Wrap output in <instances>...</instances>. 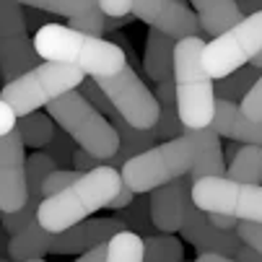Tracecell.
<instances>
[{
  "label": "cell",
  "mask_w": 262,
  "mask_h": 262,
  "mask_svg": "<svg viewBox=\"0 0 262 262\" xmlns=\"http://www.w3.org/2000/svg\"><path fill=\"white\" fill-rule=\"evenodd\" d=\"M239 151H242V143H234V140H231V143L226 145V151H223V156H226V159H231V161H234V159L239 156Z\"/></svg>",
  "instance_id": "44"
},
{
  "label": "cell",
  "mask_w": 262,
  "mask_h": 262,
  "mask_svg": "<svg viewBox=\"0 0 262 262\" xmlns=\"http://www.w3.org/2000/svg\"><path fill=\"white\" fill-rule=\"evenodd\" d=\"M190 3L195 6V13L200 18V26L205 34H213L221 36L223 31L234 29L244 16L239 13V6L236 0H190Z\"/></svg>",
  "instance_id": "19"
},
{
  "label": "cell",
  "mask_w": 262,
  "mask_h": 262,
  "mask_svg": "<svg viewBox=\"0 0 262 262\" xmlns=\"http://www.w3.org/2000/svg\"><path fill=\"white\" fill-rule=\"evenodd\" d=\"M16 130H18L26 148H31V151H45V145L55 135V120L50 115H45V112H34V115L18 117Z\"/></svg>",
  "instance_id": "20"
},
{
  "label": "cell",
  "mask_w": 262,
  "mask_h": 262,
  "mask_svg": "<svg viewBox=\"0 0 262 262\" xmlns=\"http://www.w3.org/2000/svg\"><path fill=\"white\" fill-rule=\"evenodd\" d=\"M0 83H3V73H0Z\"/></svg>",
  "instance_id": "50"
},
{
  "label": "cell",
  "mask_w": 262,
  "mask_h": 262,
  "mask_svg": "<svg viewBox=\"0 0 262 262\" xmlns=\"http://www.w3.org/2000/svg\"><path fill=\"white\" fill-rule=\"evenodd\" d=\"M210 130L218 138H231L242 145H262V122H252L244 117V112L234 101H215V117Z\"/></svg>",
  "instance_id": "15"
},
{
  "label": "cell",
  "mask_w": 262,
  "mask_h": 262,
  "mask_svg": "<svg viewBox=\"0 0 262 262\" xmlns=\"http://www.w3.org/2000/svg\"><path fill=\"white\" fill-rule=\"evenodd\" d=\"M122 171L112 166H99L89 174H83L76 184L57 192L55 198H47L36 213V223L50 231L62 234L73 226L83 223L91 213L109 208L122 190Z\"/></svg>",
  "instance_id": "3"
},
{
  "label": "cell",
  "mask_w": 262,
  "mask_h": 262,
  "mask_svg": "<svg viewBox=\"0 0 262 262\" xmlns=\"http://www.w3.org/2000/svg\"><path fill=\"white\" fill-rule=\"evenodd\" d=\"M236 6H239V13L247 18V16L262 11V0H236Z\"/></svg>",
  "instance_id": "40"
},
{
  "label": "cell",
  "mask_w": 262,
  "mask_h": 262,
  "mask_svg": "<svg viewBox=\"0 0 262 262\" xmlns=\"http://www.w3.org/2000/svg\"><path fill=\"white\" fill-rule=\"evenodd\" d=\"M127 231L120 218H94L83 221L62 234H50L39 223H31L21 234L11 236L8 254L13 262H29V259H42L45 254H78L91 252L101 244H109L117 234Z\"/></svg>",
  "instance_id": "5"
},
{
  "label": "cell",
  "mask_w": 262,
  "mask_h": 262,
  "mask_svg": "<svg viewBox=\"0 0 262 262\" xmlns=\"http://www.w3.org/2000/svg\"><path fill=\"white\" fill-rule=\"evenodd\" d=\"M182 236L184 242H190L200 254H221L236 259L239 249L244 247L242 236L236 231H221L208 221V213L195 208V203L187 208L184 223H182Z\"/></svg>",
  "instance_id": "14"
},
{
  "label": "cell",
  "mask_w": 262,
  "mask_h": 262,
  "mask_svg": "<svg viewBox=\"0 0 262 262\" xmlns=\"http://www.w3.org/2000/svg\"><path fill=\"white\" fill-rule=\"evenodd\" d=\"M96 86L109 96V101L115 104V109L120 112V117L138 127V130H154L159 117H161V104L156 99V94H151L145 89V83L138 78V73L125 65L117 76H104V78H94Z\"/></svg>",
  "instance_id": "10"
},
{
  "label": "cell",
  "mask_w": 262,
  "mask_h": 262,
  "mask_svg": "<svg viewBox=\"0 0 262 262\" xmlns=\"http://www.w3.org/2000/svg\"><path fill=\"white\" fill-rule=\"evenodd\" d=\"M192 203L203 213H218L262 223V184H244L226 177H205L192 184Z\"/></svg>",
  "instance_id": "9"
},
{
  "label": "cell",
  "mask_w": 262,
  "mask_h": 262,
  "mask_svg": "<svg viewBox=\"0 0 262 262\" xmlns=\"http://www.w3.org/2000/svg\"><path fill=\"white\" fill-rule=\"evenodd\" d=\"M236 234L242 236V242L254 249L257 254H262V223H252V221H242Z\"/></svg>",
  "instance_id": "35"
},
{
  "label": "cell",
  "mask_w": 262,
  "mask_h": 262,
  "mask_svg": "<svg viewBox=\"0 0 262 262\" xmlns=\"http://www.w3.org/2000/svg\"><path fill=\"white\" fill-rule=\"evenodd\" d=\"M6 229L3 226H0V252H8V244H11V239H6Z\"/></svg>",
  "instance_id": "46"
},
{
  "label": "cell",
  "mask_w": 262,
  "mask_h": 262,
  "mask_svg": "<svg viewBox=\"0 0 262 262\" xmlns=\"http://www.w3.org/2000/svg\"><path fill=\"white\" fill-rule=\"evenodd\" d=\"M26 36V18L18 0H0V39Z\"/></svg>",
  "instance_id": "28"
},
{
  "label": "cell",
  "mask_w": 262,
  "mask_h": 262,
  "mask_svg": "<svg viewBox=\"0 0 262 262\" xmlns=\"http://www.w3.org/2000/svg\"><path fill=\"white\" fill-rule=\"evenodd\" d=\"M34 47L45 62H65L91 78L117 76L127 65V55L120 45L81 34L62 24H45L34 34Z\"/></svg>",
  "instance_id": "2"
},
{
  "label": "cell",
  "mask_w": 262,
  "mask_h": 262,
  "mask_svg": "<svg viewBox=\"0 0 262 262\" xmlns=\"http://www.w3.org/2000/svg\"><path fill=\"white\" fill-rule=\"evenodd\" d=\"M135 0H99V8L104 11L106 18H125L130 16Z\"/></svg>",
  "instance_id": "36"
},
{
  "label": "cell",
  "mask_w": 262,
  "mask_h": 262,
  "mask_svg": "<svg viewBox=\"0 0 262 262\" xmlns=\"http://www.w3.org/2000/svg\"><path fill=\"white\" fill-rule=\"evenodd\" d=\"M133 16L177 42L190 39V36H203L198 13L184 0H135Z\"/></svg>",
  "instance_id": "12"
},
{
  "label": "cell",
  "mask_w": 262,
  "mask_h": 262,
  "mask_svg": "<svg viewBox=\"0 0 262 262\" xmlns=\"http://www.w3.org/2000/svg\"><path fill=\"white\" fill-rule=\"evenodd\" d=\"M0 262H11V259H6V257H0Z\"/></svg>",
  "instance_id": "48"
},
{
  "label": "cell",
  "mask_w": 262,
  "mask_h": 262,
  "mask_svg": "<svg viewBox=\"0 0 262 262\" xmlns=\"http://www.w3.org/2000/svg\"><path fill=\"white\" fill-rule=\"evenodd\" d=\"M18 130L0 138V213H18L29 203L26 154Z\"/></svg>",
  "instance_id": "11"
},
{
  "label": "cell",
  "mask_w": 262,
  "mask_h": 262,
  "mask_svg": "<svg viewBox=\"0 0 262 262\" xmlns=\"http://www.w3.org/2000/svg\"><path fill=\"white\" fill-rule=\"evenodd\" d=\"M226 179L262 184V145H242L239 156L226 169Z\"/></svg>",
  "instance_id": "22"
},
{
  "label": "cell",
  "mask_w": 262,
  "mask_h": 262,
  "mask_svg": "<svg viewBox=\"0 0 262 262\" xmlns=\"http://www.w3.org/2000/svg\"><path fill=\"white\" fill-rule=\"evenodd\" d=\"M76 262H106V244H101V247H96V249L81 254Z\"/></svg>",
  "instance_id": "41"
},
{
  "label": "cell",
  "mask_w": 262,
  "mask_h": 262,
  "mask_svg": "<svg viewBox=\"0 0 262 262\" xmlns=\"http://www.w3.org/2000/svg\"><path fill=\"white\" fill-rule=\"evenodd\" d=\"M18 3L29 6V8H42V11L62 13V16L73 18V16H81V13L91 11L94 6H99V0H18Z\"/></svg>",
  "instance_id": "27"
},
{
  "label": "cell",
  "mask_w": 262,
  "mask_h": 262,
  "mask_svg": "<svg viewBox=\"0 0 262 262\" xmlns=\"http://www.w3.org/2000/svg\"><path fill=\"white\" fill-rule=\"evenodd\" d=\"M262 52V11L242 18L234 29L223 31L205 45L203 68L213 81H221L249 65Z\"/></svg>",
  "instance_id": "8"
},
{
  "label": "cell",
  "mask_w": 262,
  "mask_h": 262,
  "mask_svg": "<svg viewBox=\"0 0 262 262\" xmlns=\"http://www.w3.org/2000/svg\"><path fill=\"white\" fill-rule=\"evenodd\" d=\"M242 112L244 117L252 122H262V78L257 81V86L249 91V96L242 101Z\"/></svg>",
  "instance_id": "34"
},
{
  "label": "cell",
  "mask_w": 262,
  "mask_h": 262,
  "mask_svg": "<svg viewBox=\"0 0 262 262\" xmlns=\"http://www.w3.org/2000/svg\"><path fill=\"white\" fill-rule=\"evenodd\" d=\"M203 36L182 39L174 50L177 112L184 130H210L215 117V83L203 68Z\"/></svg>",
  "instance_id": "4"
},
{
  "label": "cell",
  "mask_w": 262,
  "mask_h": 262,
  "mask_svg": "<svg viewBox=\"0 0 262 262\" xmlns=\"http://www.w3.org/2000/svg\"><path fill=\"white\" fill-rule=\"evenodd\" d=\"M262 78V70L252 68V65H244L242 70L231 73V76L215 81V99H223V101H244L249 96V91L257 86V81Z\"/></svg>",
  "instance_id": "21"
},
{
  "label": "cell",
  "mask_w": 262,
  "mask_h": 262,
  "mask_svg": "<svg viewBox=\"0 0 262 262\" xmlns=\"http://www.w3.org/2000/svg\"><path fill=\"white\" fill-rule=\"evenodd\" d=\"M145 262H184V247L169 234L145 239Z\"/></svg>",
  "instance_id": "26"
},
{
  "label": "cell",
  "mask_w": 262,
  "mask_h": 262,
  "mask_svg": "<svg viewBox=\"0 0 262 262\" xmlns=\"http://www.w3.org/2000/svg\"><path fill=\"white\" fill-rule=\"evenodd\" d=\"M47 115L65 130L78 148L96 159H109L120 151V135L115 125L106 122L99 109H94L81 91H70L47 106Z\"/></svg>",
  "instance_id": "7"
},
{
  "label": "cell",
  "mask_w": 262,
  "mask_h": 262,
  "mask_svg": "<svg viewBox=\"0 0 262 262\" xmlns=\"http://www.w3.org/2000/svg\"><path fill=\"white\" fill-rule=\"evenodd\" d=\"M68 26L76 29V31H81V34L99 36V39H101V31L106 29V16H104V11H101L99 6H94L91 11H86V13H81V16H73V18L68 21Z\"/></svg>",
  "instance_id": "30"
},
{
  "label": "cell",
  "mask_w": 262,
  "mask_h": 262,
  "mask_svg": "<svg viewBox=\"0 0 262 262\" xmlns=\"http://www.w3.org/2000/svg\"><path fill=\"white\" fill-rule=\"evenodd\" d=\"M182 177H192V182L205 177H226V159L213 130H184L182 138L151 148L148 154L127 161L122 169V182L135 195L154 192L156 187Z\"/></svg>",
  "instance_id": "1"
},
{
  "label": "cell",
  "mask_w": 262,
  "mask_h": 262,
  "mask_svg": "<svg viewBox=\"0 0 262 262\" xmlns=\"http://www.w3.org/2000/svg\"><path fill=\"white\" fill-rule=\"evenodd\" d=\"M249 65H252V68H257V70H262V52H259V55H257V57H254Z\"/></svg>",
  "instance_id": "47"
},
{
  "label": "cell",
  "mask_w": 262,
  "mask_h": 262,
  "mask_svg": "<svg viewBox=\"0 0 262 262\" xmlns=\"http://www.w3.org/2000/svg\"><path fill=\"white\" fill-rule=\"evenodd\" d=\"M133 200H135V192L130 190V187H127V184H122V190H120V195L115 198V203H112L109 208L120 213V210H125V208H130V205H133Z\"/></svg>",
  "instance_id": "39"
},
{
  "label": "cell",
  "mask_w": 262,
  "mask_h": 262,
  "mask_svg": "<svg viewBox=\"0 0 262 262\" xmlns=\"http://www.w3.org/2000/svg\"><path fill=\"white\" fill-rule=\"evenodd\" d=\"M195 262H236L231 257H221V254H200Z\"/></svg>",
  "instance_id": "43"
},
{
  "label": "cell",
  "mask_w": 262,
  "mask_h": 262,
  "mask_svg": "<svg viewBox=\"0 0 262 262\" xmlns=\"http://www.w3.org/2000/svg\"><path fill=\"white\" fill-rule=\"evenodd\" d=\"M236 262H262V254H257L254 249H249L247 244L239 249V254H236Z\"/></svg>",
  "instance_id": "42"
},
{
  "label": "cell",
  "mask_w": 262,
  "mask_h": 262,
  "mask_svg": "<svg viewBox=\"0 0 262 262\" xmlns=\"http://www.w3.org/2000/svg\"><path fill=\"white\" fill-rule=\"evenodd\" d=\"M174 50H177V39H171V36H166L156 29L148 31L143 68H145V76L156 86L174 78Z\"/></svg>",
  "instance_id": "18"
},
{
  "label": "cell",
  "mask_w": 262,
  "mask_h": 262,
  "mask_svg": "<svg viewBox=\"0 0 262 262\" xmlns=\"http://www.w3.org/2000/svg\"><path fill=\"white\" fill-rule=\"evenodd\" d=\"M36 60H39V52H36L29 36H6V39H0V73H3L6 83L34 70Z\"/></svg>",
  "instance_id": "17"
},
{
  "label": "cell",
  "mask_w": 262,
  "mask_h": 262,
  "mask_svg": "<svg viewBox=\"0 0 262 262\" xmlns=\"http://www.w3.org/2000/svg\"><path fill=\"white\" fill-rule=\"evenodd\" d=\"M192 177H182L177 182H169L164 187H156L154 192H148L151 200V221L159 234L174 236L182 231L184 213L192 205Z\"/></svg>",
  "instance_id": "13"
},
{
  "label": "cell",
  "mask_w": 262,
  "mask_h": 262,
  "mask_svg": "<svg viewBox=\"0 0 262 262\" xmlns=\"http://www.w3.org/2000/svg\"><path fill=\"white\" fill-rule=\"evenodd\" d=\"M117 218L125 223L127 231L133 229V234H138V236H145V239L156 236L154 234L156 226H154V221H151V200H148V198H140L138 195L130 208H125V210L117 213Z\"/></svg>",
  "instance_id": "25"
},
{
  "label": "cell",
  "mask_w": 262,
  "mask_h": 262,
  "mask_svg": "<svg viewBox=\"0 0 262 262\" xmlns=\"http://www.w3.org/2000/svg\"><path fill=\"white\" fill-rule=\"evenodd\" d=\"M76 140H73L65 130H55V135H52V140L45 145V154L50 156V159H55V164L60 166V169H70L73 166V156H76Z\"/></svg>",
  "instance_id": "29"
},
{
  "label": "cell",
  "mask_w": 262,
  "mask_h": 262,
  "mask_svg": "<svg viewBox=\"0 0 262 262\" xmlns=\"http://www.w3.org/2000/svg\"><path fill=\"white\" fill-rule=\"evenodd\" d=\"M106 262H145V239L122 231L106 244Z\"/></svg>",
  "instance_id": "24"
},
{
  "label": "cell",
  "mask_w": 262,
  "mask_h": 262,
  "mask_svg": "<svg viewBox=\"0 0 262 262\" xmlns=\"http://www.w3.org/2000/svg\"><path fill=\"white\" fill-rule=\"evenodd\" d=\"M156 138H169V140H177L184 135V125L179 120V112H177V104H164L161 106V117L154 127Z\"/></svg>",
  "instance_id": "31"
},
{
  "label": "cell",
  "mask_w": 262,
  "mask_h": 262,
  "mask_svg": "<svg viewBox=\"0 0 262 262\" xmlns=\"http://www.w3.org/2000/svg\"><path fill=\"white\" fill-rule=\"evenodd\" d=\"M208 221L213 223L215 229H221V231H236V229H239V221H236V218H229V215L208 213Z\"/></svg>",
  "instance_id": "38"
},
{
  "label": "cell",
  "mask_w": 262,
  "mask_h": 262,
  "mask_svg": "<svg viewBox=\"0 0 262 262\" xmlns=\"http://www.w3.org/2000/svg\"><path fill=\"white\" fill-rule=\"evenodd\" d=\"M78 91H81V96H83L94 109H99V112H101L104 117H112V120L120 117V112L115 109V104H112V101H109V96L96 86V81H94V78H86V81L81 83V89H78Z\"/></svg>",
  "instance_id": "32"
},
{
  "label": "cell",
  "mask_w": 262,
  "mask_h": 262,
  "mask_svg": "<svg viewBox=\"0 0 262 262\" xmlns=\"http://www.w3.org/2000/svg\"><path fill=\"white\" fill-rule=\"evenodd\" d=\"M112 125H115V130L120 135V151L115 156L104 159L101 166H112V169H120L122 171L127 161H133V159L148 154L151 148H156V140L159 138H156L154 130H138V127L127 125L122 117H115V120H112Z\"/></svg>",
  "instance_id": "16"
},
{
  "label": "cell",
  "mask_w": 262,
  "mask_h": 262,
  "mask_svg": "<svg viewBox=\"0 0 262 262\" xmlns=\"http://www.w3.org/2000/svg\"><path fill=\"white\" fill-rule=\"evenodd\" d=\"M29 262H45V259H29Z\"/></svg>",
  "instance_id": "49"
},
{
  "label": "cell",
  "mask_w": 262,
  "mask_h": 262,
  "mask_svg": "<svg viewBox=\"0 0 262 262\" xmlns=\"http://www.w3.org/2000/svg\"><path fill=\"white\" fill-rule=\"evenodd\" d=\"M83 81H86V73H81L73 65L42 62L34 70H29L26 76L6 83L0 89V99L16 112V117H26L34 115L39 106H50L60 96L78 91Z\"/></svg>",
  "instance_id": "6"
},
{
  "label": "cell",
  "mask_w": 262,
  "mask_h": 262,
  "mask_svg": "<svg viewBox=\"0 0 262 262\" xmlns=\"http://www.w3.org/2000/svg\"><path fill=\"white\" fill-rule=\"evenodd\" d=\"M60 166L55 164V159H50L45 151H34L26 161V182H29V203H36L42 208L45 203V182L52 171H57Z\"/></svg>",
  "instance_id": "23"
},
{
  "label": "cell",
  "mask_w": 262,
  "mask_h": 262,
  "mask_svg": "<svg viewBox=\"0 0 262 262\" xmlns=\"http://www.w3.org/2000/svg\"><path fill=\"white\" fill-rule=\"evenodd\" d=\"M133 16H125V18H106V29H117V26H122V24H127Z\"/></svg>",
  "instance_id": "45"
},
{
  "label": "cell",
  "mask_w": 262,
  "mask_h": 262,
  "mask_svg": "<svg viewBox=\"0 0 262 262\" xmlns=\"http://www.w3.org/2000/svg\"><path fill=\"white\" fill-rule=\"evenodd\" d=\"M99 166H101V159H96V156L86 154L83 148H78L76 156H73V169H76V171L89 174V171H94V169H99Z\"/></svg>",
  "instance_id": "37"
},
{
  "label": "cell",
  "mask_w": 262,
  "mask_h": 262,
  "mask_svg": "<svg viewBox=\"0 0 262 262\" xmlns=\"http://www.w3.org/2000/svg\"><path fill=\"white\" fill-rule=\"evenodd\" d=\"M81 177H83V171H76V169H57V171H52L47 177V182H45V200L55 198L62 190H68V187L76 184Z\"/></svg>",
  "instance_id": "33"
}]
</instances>
